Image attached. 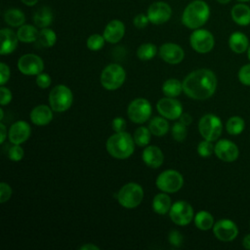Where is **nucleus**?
<instances>
[{
    "instance_id": "f257e3e1",
    "label": "nucleus",
    "mask_w": 250,
    "mask_h": 250,
    "mask_svg": "<svg viewBox=\"0 0 250 250\" xmlns=\"http://www.w3.org/2000/svg\"><path fill=\"white\" fill-rule=\"evenodd\" d=\"M217 78L215 73L207 68L190 72L183 81V91L194 100H206L216 91Z\"/></svg>"
},
{
    "instance_id": "2f4dec72",
    "label": "nucleus",
    "mask_w": 250,
    "mask_h": 250,
    "mask_svg": "<svg viewBox=\"0 0 250 250\" xmlns=\"http://www.w3.org/2000/svg\"><path fill=\"white\" fill-rule=\"evenodd\" d=\"M194 224L197 229L201 230H207L213 228L214 218L207 211H199L194 217Z\"/></svg>"
},
{
    "instance_id": "3c124183",
    "label": "nucleus",
    "mask_w": 250,
    "mask_h": 250,
    "mask_svg": "<svg viewBox=\"0 0 250 250\" xmlns=\"http://www.w3.org/2000/svg\"><path fill=\"white\" fill-rule=\"evenodd\" d=\"M242 245H243V247H244L245 249L250 250V233L247 234V235H245V236L243 237Z\"/></svg>"
},
{
    "instance_id": "ea45409f",
    "label": "nucleus",
    "mask_w": 250,
    "mask_h": 250,
    "mask_svg": "<svg viewBox=\"0 0 250 250\" xmlns=\"http://www.w3.org/2000/svg\"><path fill=\"white\" fill-rule=\"evenodd\" d=\"M238 79L242 84L250 86V64H245L239 69Z\"/></svg>"
},
{
    "instance_id": "a211bd4d",
    "label": "nucleus",
    "mask_w": 250,
    "mask_h": 250,
    "mask_svg": "<svg viewBox=\"0 0 250 250\" xmlns=\"http://www.w3.org/2000/svg\"><path fill=\"white\" fill-rule=\"evenodd\" d=\"M31 129L27 122L20 120L11 125L9 129V140L13 145L24 143L30 136Z\"/></svg>"
},
{
    "instance_id": "20e7f679",
    "label": "nucleus",
    "mask_w": 250,
    "mask_h": 250,
    "mask_svg": "<svg viewBox=\"0 0 250 250\" xmlns=\"http://www.w3.org/2000/svg\"><path fill=\"white\" fill-rule=\"evenodd\" d=\"M126 79V72L124 68L117 63L108 64L101 73L102 86L109 91L120 88Z\"/></svg>"
},
{
    "instance_id": "7c9ffc66",
    "label": "nucleus",
    "mask_w": 250,
    "mask_h": 250,
    "mask_svg": "<svg viewBox=\"0 0 250 250\" xmlns=\"http://www.w3.org/2000/svg\"><path fill=\"white\" fill-rule=\"evenodd\" d=\"M183 90V83L176 78L167 79L162 85V92L165 96L175 98L181 94Z\"/></svg>"
},
{
    "instance_id": "7ed1b4c3",
    "label": "nucleus",
    "mask_w": 250,
    "mask_h": 250,
    "mask_svg": "<svg viewBox=\"0 0 250 250\" xmlns=\"http://www.w3.org/2000/svg\"><path fill=\"white\" fill-rule=\"evenodd\" d=\"M134 138L125 131L110 136L105 144L107 152L114 158L126 159L134 152Z\"/></svg>"
},
{
    "instance_id": "dca6fc26",
    "label": "nucleus",
    "mask_w": 250,
    "mask_h": 250,
    "mask_svg": "<svg viewBox=\"0 0 250 250\" xmlns=\"http://www.w3.org/2000/svg\"><path fill=\"white\" fill-rule=\"evenodd\" d=\"M215 154L223 161L232 162L237 159L239 150L235 144L224 139L220 140L215 145Z\"/></svg>"
},
{
    "instance_id": "6e6552de",
    "label": "nucleus",
    "mask_w": 250,
    "mask_h": 250,
    "mask_svg": "<svg viewBox=\"0 0 250 250\" xmlns=\"http://www.w3.org/2000/svg\"><path fill=\"white\" fill-rule=\"evenodd\" d=\"M184 178L176 170H166L160 173L156 179V187L166 193L176 192L183 187Z\"/></svg>"
},
{
    "instance_id": "423d86ee",
    "label": "nucleus",
    "mask_w": 250,
    "mask_h": 250,
    "mask_svg": "<svg viewBox=\"0 0 250 250\" xmlns=\"http://www.w3.org/2000/svg\"><path fill=\"white\" fill-rule=\"evenodd\" d=\"M73 101L71 90L65 85L55 86L49 94V103L51 108L57 112H62L67 110Z\"/></svg>"
},
{
    "instance_id": "c9c22d12",
    "label": "nucleus",
    "mask_w": 250,
    "mask_h": 250,
    "mask_svg": "<svg viewBox=\"0 0 250 250\" xmlns=\"http://www.w3.org/2000/svg\"><path fill=\"white\" fill-rule=\"evenodd\" d=\"M104 41H105V39H104V35L102 36L101 34L96 33V34H92L88 37L86 44H87V47L89 50L99 51L104 47Z\"/></svg>"
},
{
    "instance_id": "a878e982",
    "label": "nucleus",
    "mask_w": 250,
    "mask_h": 250,
    "mask_svg": "<svg viewBox=\"0 0 250 250\" xmlns=\"http://www.w3.org/2000/svg\"><path fill=\"white\" fill-rule=\"evenodd\" d=\"M171 206H172L171 198L165 192L156 194L152 200L153 211L160 215H164L168 213L170 211Z\"/></svg>"
},
{
    "instance_id": "c03bdc74",
    "label": "nucleus",
    "mask_w": 250,
    "mask_h": 250,
    "mask_svg": "<svg viewBox=\"0 0 250 250\" xmlns=\"http://www.w3.org/2000/svg\"><path fill=\"white\" fill-rule=\"evenodd\" d=\"M12 101V93L11 91L4 87L3 85L0 87V104L6 105Z\"/></svg>"
},
{
    "instance_id": "a18cd8bd",
    "label": "nucleus",
    "mask_w": 250,
    "mask_h": 250,
    "mask_svg": "<svg viewBox=\"0 0 250 250\" xmlns=\"http://www.w3.org/2000/svg\"><path fill=\"white\" fill-rule=\"evenodd\" d=\"M148 21H149V20H148L147 16L144 15V14L137 15L133 20V23L137 28H145L147 25Z\"/></svg>"
},
{
    "instance_id": "393cba45",
    "label": "nucleus",
    "mask_w": 250,
    "mask_h": 250,
    "mask_svg": "<svg viewBox=\"0 0 250 250\" xmlns=\"http://www.w3.org/2000/svg\"><path fill=\"white\" fill-rule=\"evenodd\" d=\"M229 48L236 54L244 53L248 50L249 42L247 36L242 32H233L229 39Z\"/></svg>"
},
{
    "instance_id": "5701e85b",
    "label": "nucleus",
    "mask_w": 250,
    "mask_h": 250,
    "mask_svg": "<svg viewBox=\"0 0 250 250\" xmlns=\"http://www.w3.org/2000/svg\"><path fill=\"white\" fill-rule=\"evenodd\" d=\"M233 21L239 25H248L250 23V7L246 4H236L230 12Z\"/></svg>"
},
{
    "instance_id": "09e8293b",
    "label": "nucleus",
    "mask_w": 250,
    "mask_h": 250,
    "mask_svg": "<svg viewBox=\"0 0 250 250\" xmlns=\"http://www.w3.org/2000/svg\"><path fill=\"white\" fill-rule=\"evenodd\" d=\"M179 119H180V122H182L186 126L189 125L192 122V118H191L190 114H188V113H182V115L180 116Z\"/></svg>"
},
{
    "instance_id": "aec40b11",
    "label": "nucleus",
    "mask_w": 250,
    "mask_h": 250,
    "mask_svg": "<svg viewBox=\"0 0 250 250\" xmlns=\"http://www.w3.org/2000/svg\"><path fill=\"white\" fill-rule=\"evenodd\" d=\"M0 38H1V47L0 54L1 55H9L13 53L18 46V35L10 28H3L0 30Z\"/></svg>"
},
{
    "instance_id": "f8f14e48",
    "label": "nucleus",
    "mask_w": 250,
    "mask_h": 250,
    "mask_svg": "<svg viewBox=\"0 0 250 250\" xmlns=\"http://www.w3.org/2000/svg\"><path fill=\"white\" fill-rule=\"evenodd\" d=\"M18 68L25 75H38L44 69V62L37 55L25 54L19 59Z\"/></svg>"
},
{
    "instance_id": "1a4fd4ad",
    "label": "nucleus",
    "mask_w": 250,
    "mask_h": 250,
    "mask_svg": "<svg viewBox=\"0 0 250 250\" xmlns=\"http://www.w3.org/2000/svg\"><path fill=\"white\" fill-rule=\"evenodd\" d=\"M128 117L134 123L142 124L148 120L151 114V104L149 102L143 98L133 100L128 105Z\"/></svg>"
},
{
    "instance_id": "72a5a7b5",
    "label": "nucleus",
    "mask_w": 250,
    "mask_h": 250,
    "mask_svg": "<svg viewBox=\"0 0 250 250\" xmlns=\"http://www.w3.org/2000/svg\"><path fill=\"white\" fill-rule=\"evenodd\" d=\"M150 134L148 128L141 126L136 129L134 133V142L139 146H146L150 141Z\"/></svg>"
},
{
    "instance_id": "9b49d317",
    "label": "nucleus",
    "mask_w": 250,
    "mask_h": 250,
    "mask_svg": "<svg viewBox=\"0 0 250 250\" xmlns=\"http://www.w3.org/2000/svg\"><path fill=\"white\" fill-rule=\"evenodd\" d=\"M169 216L176 225L186 226L193 219V209L187 201H176L170 208Z\"/></svg>"
},
{
    "instance_id": "c85d7f7f",
    "label": "nucleus",
    "mask_w": 250,
    "mask_h": 250,
    "mask_svg": "<svg viewBox=\"0 0 250 250\" xmlns=\"http://www.w3.org/2000/svg\"><path fill=\"white\" fill-rule=\"evenodd\" d=\"M148 129L154 136H164L169 131V123L165 119V117L155 116L153 117L148 124Z\"/></svg>"
},
{
    "instance_id": "8fccbe9b",
    "label": "nucleus",
    "mask_w": 250,
    "mask_h": 250,
    "mask_svg": "<svg viewBox=\"0 0 250 250\" xmlns=\"http://www.w3.org/2000/svg\"><path fill=\"white\" fill-rule=\"evenodd\" d=\"M0 131H1V139H0V144H3L5 139H6V136H7V130H6V127L3 123H0Z\"/></svg>"
},
{
    "instance_id": "412c9836",
    "label": "nucleus",
    "mask_w": 250,
    "mask_h": 250,
    "mask_svg": "<svg viewBox=\"0 0 250 250\" xmlns=\"http://www.w3.org/2000/svg\"><path fill=\"white\" fill-rule=\"evenodd\" d=\"M143 160L150 168H158L164 161L161 149L155 146H148L143 151Z\"/></svg>"
},
{
    "instance_id": "13d9d810",
    "label": "nucleus",
    "mask_w": 250,
    "mask_h": 250,
    "mask_svg": "<svg viewBox=\"0 0 250 250\" xmlns=\"http://www.w3.org/2000/svg\"><path fill=\"white\" fill-rule=\"evenodd\" d=\"M238 1H240V2H248L250 0H238Z\"/></svg>"
},
{
    "instance_id": "0eeeda50",
    "label": "nucleus",
    "mask_w": 250,
    "mask_h": 250,
    "mask_svg": "<svg viewBox=\"0 0 250 250\" xmlns=\"http://www.w3.org/2000/svg\"><path fill=\"white\" fill-rule=\"evenodd\" d=\"M223 129L221 119L214 114L203 115L198 122V130L204 140L216 141L221 136Z\"/></svg>"
},
{
    "instance_id": "f3484780",
    "label": "nucleus",
    "mask_w": 250,
    "mask_h": 250,
    "mask_svg": "<svg viewBox=\"0 0 250 250\" xmlns=\"http://www.w3.org/2000/svg\"><path fill=\"white\" fill-rule=\"evenodd\" d=\"M159 55L161 59L170 64L180 63L184 57L185 52L181 46L175 43H165L159 48Z\"/></svg>"
},
{
    "instance_id": "473e14b6",
    "label": "nucleus",
    "mask_w": 250,
    "mask_h": 250,
    "mask_svg": "<svg viewBox=\"0 0 250 250\" xmlns=\"http://www.w3.org/2000/svg\"><path fill=\"white\" fill-rule=\"evenodd\" d=\"M245 127L244 120L239 116L230 117L226 124V129L230 135H239Z\"/></svg>"
},
{
    "instance_id": "cd10ccee",
    "label": "nucleus",
    "mask_w": 250,
    "mask_h": 250,
    "mask_svg": "<svg viewBox=\"0 0 250 250\" xmlns=\"http://www.w3.org/2000/svg\"><path fill=\"white\" fill-rule=\"evenodd\" d=\"M4 20L9 25L13 27H20L24 23L25 16L20 9L12 8L5 12Z\"/></svg>"
},
{
    "instance_id": "e433bc0d",
    "label": "nucleus",
    "mask_w": 250,
    "mask_h": 250,
    "mask_svg": "<svg viewBox=\"0 0 250 250\" xmlns=\"http://www.w3.org/2000/svg\"><path fill=\"white\" fill-rule=\"evenodd\" d=\"M172 136L175 141L183 142L187 137V126L182 122H177L172 127Z\"/></svg>"
},
{
    "instance_id": "f03ea898",
    "label": "nucleus",
    "mask_w": 250,
    "mask_h": 250,
    "mask_svg": "<svg viewBox=\"0 0 250 250\" xmlns=\"http://www.w3.org/2000/svg\"><path fill=\"white\" fill-rule=\"evenodd\" d=\"M210 16V9L206 2L194 0L190 2L184 10L182 22L190 29H197L206 23Z\"/></svg>"
},
{
    "instance_id": "6ab92c4d",
    "label": "nucleus",
    "mask_w": 250,
    "mask_h": 250,
    "mask_svg": "<svg viewBox=\"0 0 250 250\" xmlns=\"http://www.w3.org/2000/svg\"><path fill=\"white\" fill-rule=\"evenodd\" d=\"M125 34V25L119 20L110 21L104 30V37L105 41L109 43H117L119 42Z\"/></svg>"
},
{
    "instance_id": "49530a36",
    "label": "nucleus",
    "mask_w": 250,
    "mask_h": 250,
    "mask_svg": "<svg viewBox=\"0 0 250 250\" xmlns=\"http://www.w3.org/2000/svg\"><path fill=\"white\" fill-rule=\"evenodd\" d=\"M112 129L115 133H119V132H123L126 128V121L123 117H115L112 120Z\"/></svg>"
},
{
    "instance_id": "bb28decb",
    "label": "nucleus",
    "mask_w": 250,
    "mask_h": 250,
    "mask_svg": "<svg viewBox=\"0 0 250 250\" xmlns=\"http://www.w3.org/2000/svg\"><path fill=\"white\" fill-rule=\"evenodd\" d=\"M39 31L38 29L30 24H22L19 27L17 31V35L20 41L23 43H31L36 42L38 38Z\"/></svg>"
},
{
    "instance_id": "f704fd0d",
    "label": "nucleus",
    "mask_w": 250,
    "mask_h": 250,
    "mask_svg": "<svg viewBox=\"0 0 250 250\" xmlns=\"http://www.w3.org/2000/svg\"><path fill=\"white\" fill-rule=\"evenodd\" d=\"M156 46L152 43H144L137 50V56L142 61L151 60L156 55Z\"/></svg>"
},
{
    "instance_id": "c756f323",
    "label": "nucleus",
    "mask_w": 250,
    "mask_h": 250,
    "mask_svg": "<svg viewBox=\"0 0 250 250\" xmlns=\"http://www.w3.org/2000/svg\"><path fill=\"white\" fill-rule=\"evenodd\" d=\"M56 41H57L56 32L51 28L45 27L39 31L36 43L41 47L50 48L55 45Z\"/></svg>"
},
{
    "instance_id": "4c0bfd02",
    "label": "nucleus",
    "mask_w": 250,
    "mask_h": 250,
    "mask_svg": "<svg viewBox=\"0 0 250 250\" xmlns=\"http://www.w3.org/2000/svg\"><path fill=\"white\" fill-rule=\"evenodd\" d=\"M197 152L202 157H209L213 152H215V146L212 145L211 141H202L197 146Z\"/></svg>"
},
{
    "instance_id": "b1692460",
    "label": "nucleus",
    "mask_w": 250,
    "mask_h": 250,
    "mask_svg": "<svg viewBox=\"0 0 250 250\" xmlns=\"http://www.w3.org/2000/svg\"><path fill=\"white\" fill-rule=\"evenodd\" d=\"M53 11L50 7L43 6L37 9L33 15V21L37 27H48L53 21Z\"/></svg>"
},
{
    "instance_id": "39448f33",
    "label": "nucleus",
    "mask_w": 250,
    "mask_h": 250,
    "mask_svg": "<svg viewBox=\"0 0 250 250\" xmlns=\"http://www.w3.org/2000/svg\"><path fill=\"white\" fill-rule=\"evenodd\" d=\"M143 197V188L136 183H128L124 185L117 193L119 204L127 209H132L140 205Z\"/></svg>"
},
{
    "instance_id": "37998d69",
    "label": "nucleus",
    "mask_w": 250,
    "mask_h": 250,
    "mask_svg": "<svg viewBox=\"0 0 250 250\" xmlns=\"http://www.w3.org/2000/svg\"><path fill=\"white\" fill-rule=\"evenodd\" d=\"M51 77L49 74L47 73H39L36 77V84L38 87L42 88V89H46L51 85Z\"/></svg>"
},
{
    "instance_id": "a19ab883",
    "label": "nucleus",
    "mask_w": 250,
    "mask_h": 250,
    "mask_svg": "<svg viewBox=\"0 0 250 250\" xmlns=\"http://www.w3.org/2000/svg\"><path fill=\"white\" fill-rule=\"evenodd\" d=\"M168 239H169V242L171 245L175 246V247H180L182 246L183 244V241H184V237L182 235V233L176 229L174 230H171L170 233H169V236H168Z\"/></svg>"
},
{
    "instance_id": "4be33fe9",
    "label": "nucleus",
    "mask_w": 250,
    "mask_h": 250,
    "mask_svg": "<svg viewBox=\"0 0 250 250\" xmlns=\"http://www.w3.org/2000/svg\"><path fill=\"white\" fill-rule=\"evenodd\" d=\"M53 119L52 108L48 105L40 104L35 106L30 112V120L33 124L38 126H45Z\"/></svg>"
},
{
    "instance_id": "864d4df0",
    "label": "nucleus",
    "mask_w": 250,
    "mask_h": 250,
    "mask_svg": "<svg viewBox=\"0 0 250 250\" xmlns=\"http://www.w3.org/2000/svg\"><path fill=\"white\" fill-rule=\"evenodd\" d=\"M23 4H25L26 6H34L35 4H37V2L39 0H21Z\"/></svg>"
},
{
    "instance_id": "9d476101",
    "label": "nucleus",
    "mask_w": 250,
    "mask_h": 250,
    "mask_svg": "<svg viewBox=\"0 0 250 250\" xmlns=\"http://www.w3.org/2000/svg\"><path fill=\"white\" fill-rule=\"evenodd\" d=\"M190 46L197 53L205 54L210 52L215 44L213 34L206 29H195L189 37Z\"/></svg>"
},
{
    "instance_id": "de8ad7c7",
    "label": "nucleus",
    "mask_w": 250,
    "mask_h": 250,
    "mask_svg": "<svg viewBox=\"0 0 250 250\" xmlns=\"http://www.w3.org/2000/svg\"><path fill=\"white\" fill-rule=\"evenodd\" d=\"M10 78V67L4 63L0 62V84L4 85Z\"/></svg>"
},
{
    "instance_id": "603ef678",
    "label": "nucleus",
    "mask_w": 250,
    "mask_h": 250,
    "mask_svg": "<svg viewBox=\"0 0 250 250\" xmlns=\"http://www.w3.org/2000/svg\"><path fill=\"white\" fill-rule=\"evenodd\" d=\"M80 250H99L100 248L94 244H91V243H88V244H85L83 246H81L79 248Z\"/></svg>"
},
{
    "instance_id": "4d7b16f0",
    "label": "nucleus",
    "mask_w": 250,
    "mask_h": 250,
    "mask_svg": "<svg viewBox=\"0 0 250 250\" xmlns=\"http://www.w3.org/2000/svg\"><path fill=\"white\" fill-rule=\"evenodd\" d=\"M248 58H249V60H250V45H249V47H248Z\"/></svg>"
},
{
    "instance_id": "79ce46f5",
    "label": "nucleus",
    "mask_w": 250,
    "mask_h": 250,
    "mask_svg": "<svg viewBox=\"0 0 250 250\" xmlns=\"http://www.w3.org/2000/svg\"><path fill=\"white\" fill-rule=\"evenodd\" d=\"M11 195H12V188H11V187L7 183L2 182L0 184V202L1 203L6 202L7 200L10 199Z\"/></svg>"
},
{
    "instance_id": "ddd939ff",
    "label": "nucleus",
    "mask_w": 250,
    "mask_h": 250,
    "mask_svg": "<svg viewBox=\"0 0 250 250\" xmlns=\"http://www.w3.org/2000/svg\"><path fill=\"white\" fill-rule=\"evenodd\" d=\"M146 16L149 20V22L153 24H162L170 20L172 16V9L165 2H153L148 7Z\"/></svg>"
},
{
    "instance_id": "5fc2aeb1",
    "label": "nucleus",
    "mask_w": 250,
    "mask_h": 250,
    "mask_svg": "<svg viewBox=\"0 0 250 250\" xmlns=\"http://www.w3.org/2000/svg\"><path fill=\"white\" fill-rule=\"evenodd\" d=\"M220 4H228L230 0H217Z\"/></svg>"
},
{
    "instance_id": "2eb2a0df",
    "label": "nucleus",
    "mask_w": 250,
    "mask_h": 250,
    "mask_svg": "<svg viewBox=\"0 0 250 250\" xmlns=\"http://www.w3.org/2000/svg\"><path fill=\"white\" fill-rule=\"evenodd\" d=\"M213 232L215 236L221 241H231L238 234L236 225L228 219H222L215 223L213 226Z\"/></svg>"
},
{
    "instance_id": "4468645a",
    "label": "nucleus",
    "mask_w": 250,
    "mask_h": 250,
    "mask_svg": "<svg viewBox=\"0 0 250 250\" xmlns=\"http://www.w3.org/2000/svg\"><path fill=\"white\" fill-rule=\"evenodd\" d=\"M157 111L165 118L175 120L180 118L183 113V106L179 101L174 98H162L157 102Z\"/></svg>"
},
{
    "instance_id": "58836bf2",
    "label": "nucleus",
    "mask_w": 250,
    "mask_h": 250,
    "mask_svg": "<svg viewBox=\"0 0 250 250\" xmlns=\"http://www.w3.org/2000/svg\"><path fill=\"white\" fill-rule=\"evenodd\" d=\"M23 155H24V151L20 145H14L8 150V157L13 161L21 160Z\"/></svg>"
},
{
    "instance_id": "6e6d98bb",
    "label": "nucleus",
    "mask_w": 250,
    "mask_h": 250,
    "mask_svg": "<svg viewBox=\"0 0 250 250\" xmlns=\"http://www.w3.org/2000/svg\"><path fill=\"white\" fill-rule=\"evenodd\" d=\"M4 118V111L2 108H0V120H2Z\"/></svg>"
}]
</instances>
